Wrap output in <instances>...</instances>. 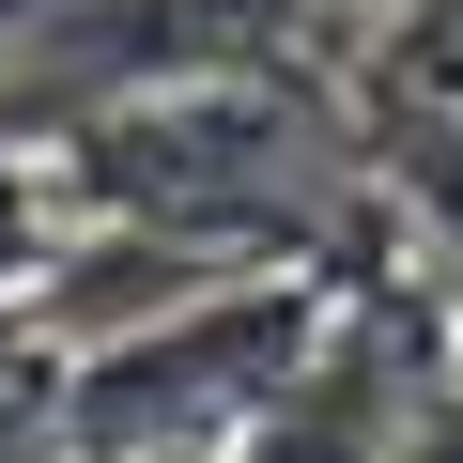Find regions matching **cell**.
Masks as SVG:
<instances>
[{"label": "cell", "instance_id": "cell-6", "mask_svg": "<svg viewBox=\"0 0 463 463\" xmlns=\"http://www.w3.org/2000/svg\"><path fill=\"white\" fill-rule=\"evenodd\" d=\"M16 371H47V340H32V309H0V386Z\"/></svg>", "mask_w": 463, "mask_h": 463}, {"label": "cell", "instance_id": "cell-4", "mask_svg": "<svg viewBox=\"0 0 463 463\" xmlns=\"http://www.w3.org/2000/svg\"><path fill=\"white\" fill-rule=\"evenodd\" d=\"M62 232H78V216H62V170H47L32 139H0V309H32V279L62 263Z\"/></svg>", "mask_w": 463, "mask_h": 463}, {"label": "cell", "instance_id": "cell-7", "mask_svg": "<svg viewBox=\"0 0 463 463\" xmlns=\"http://www.w3.org/2000/svg\"><path fill=\"white\" fill-rule=\"evenodd\" d=\"M32 16H47V0H0V47H16V32H32Z\"/></svg>", "mask_w": 463, "mask_h": 463}, {"label": "cell", "instance_id": "cell-8", "mask_svg": "<svg viewBox=\"0 0 463 463\" xmlns=\"http://www.w3.org/2000/svg\"><path fill=\"white\" fill-rule=\"evenodd\" d=\"M325 16H402V0H325Z\"/></svg>", "mask_w": 463, "mask_h": 463}, {"label": "cell", "instance_id": "cell-1", "mask_svg": "<svg viewBox=\"0 0 463 463\" xmlns=\"http://www.w3.org/2000/svg\"><path fill=\"white\" fill-rule=\"evenodd\" d=\"M325 309H340L325 279H216L201 309L62 355V448L78 463H232V432L294 386Z\"/></svg>", "mask_w": 463, "mask_h": 463}, {"label": "cell", "instance_id": "cell-5", "mask_svg": "<svg viewBox=\"0 0 463 463\" xmlns=\"http://www.w3.org/2000/svg\"><path fill=\"white\" fill-rule=\"evenodd\" d=\"M386 463H463V371H448V386L402 417V448H386Z\"/></svg>", "mask_w": 463, "mask_h": 463}, {"label": "cell", "instance_id": "cell-3", "mask_svg": "<svg viewBox=\"0 0 463 463\" xmlns=\"http://www.w3.org/2000/svg\"><path fill=\"white\" fill-rule=\"evenodd\" d=\"M355 124H448L463 139V0L355 16Z\"/></svg>", "mask_w": 463, "mask_h": 463}, {"label": "cell", "instance_id": "cell-2", "mask_svg": "<svg viewBox=\"0 0 463 463\" xmlns=\"http://www.w3.org/2000/svg\"><path fill=\"white\" fill-rule=\"evenodd\" d=\"M448 371H463V340H448V309H432V294L340 279L325 340L294 355V386H279L248 432H232V463H386V448H402V417H417Z\"/></svg>", "mask_w": 463, "mask_h": 463}]
</instances>
